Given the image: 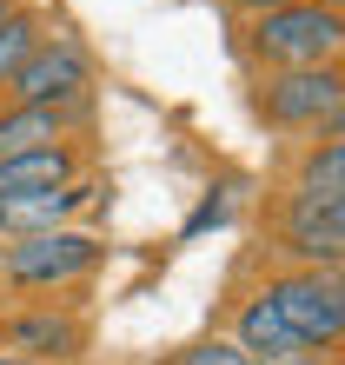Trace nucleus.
I'll list each match as a JSON object with an SVG mask.
<instances>
[{"label":"nucleus","mask_w":345,"mask_h":365,"mask_svg":"<svg viewBox=\"0 0 345 365\" xmlns=\"http://www.w3.org/2000/svg\"><path fill=\"white\" fill-rule=\"evenodd\" d=\"M240 53L252 73H292V67H339L345 53V7L339 0H306L240 20Z\"/></svg>","instance_id":"1"},{"label":"nucleus","mask_w":345,"mask_h":365,"mask_svg":"<svg viewBox=\"0 0 345 365\" xmlns=\"http://www.w3.org/2000/svg\"><path fill=\"white\" fill-rule=\"evenodd\" d=\"M100 266H106V240L86 226H60V232H34V240L0 246V286L14 299H67Z\"/></svg>","instance_id":"2"},{"label":"nucleus","mask_w":345,"mask_h":365,"mask_svg":"<svg viewBox=\"0 0 345 365\" xmlns=\"http://www.w3.org/2000/svg\"><path fill=\"white\" fill-rule=\"evenodd\" d=\"M252 113L272 133H339L345 120V73L339 67H292V73H252Z\"/></svg>","instance_id":"3"},{"label":"nucleus","mask_w":345,"mask_h":365,"mask_svg":"<svg viewBox=\"0 0 345 365\" xmlns=\"http://www.w3.org/2000/svg\"><path fill=\"white\" fill-rule=\"evenodd\" d=\"M272 312L306 352H339L345 346V279L339 272H306V266H272L266 279Z\"/></svg>","instance_id":"4"},{"label":"nucleus","mask_w":345,"mask_h":365,"mask_svg":"<svg viewBox=\"0 0 345 365\" xmlns=\"http://www.w3.org/2000/svg\"><path fill=\"white\" fill-rule=\"evenodd\" d=\"M93 346L80 299H14L0 306V352L34 359V365H80Z\"/></svg>","instance_id":"5"},{"label":"nucleus","mask_w":345,"mask_h":365,"mask_svg":"<svg viewBox=\"0 0 345 365\" xmlns=\"http://www.w3.org/2000/svg\"><path fill=\"white\" fill-rule=\"evenodd\" d=\"M93 53H86V40L47 27L40 34V47L20 60L14 87H7V106H80L93 100Z\"/></svg>","instance_id":"6"},{"label":"nucleus","mask_w":345,"mask_h":365,"mask_svg":"<svg viewBox=\"0 0 345 365\" xmlns=\"http://www.w3.org/2000/svg\"><path fill=\"white\" fill-rule=\"evenodd\" d=\"M279 266H306V272H339L345 266V206H312L292 192H272L266 212Z\"/></svg>","instance_id":"7"},{"label":"nucleus","mask_w":345,"mask_h":365,"mask_svg":"<svg viewBox=\"0 0 345 365\" xmlns=\"http://www.w3.org/2000/svg\"><path fill=\"white\" fill-rule=\"evenodd\" d=\"M100 200V180L86 173L73 186H53V192H20V200H0V246L7 240H34V232H60V226H80V212Z\"/></svg>","instance_id":"8"},{"label":"nucleus","mask_w":345,"mask_h":365,"mask_svg":"<svg viewBox=\"0 0 345 365\" xmlns=\"http://www.w3.org/2000/svg\"><path fill=\"white\" fill-rule=\"evenodd\" d=\"M93 126V100L80 106H7L0 100V160L40 153V146H67Z\"/></svg>","instance_id":"9"},{"label":"nucleus","mask_w":345,"mask_h":365,"mask_svg":"<svg viewBox=\"0 0 345 365\" xmlns=\"http://www.w3.org/2000/svg\"><path fill=\"white\" fill-rule=\"evenodd\" d=\"M226 339H232V346H240L252 365H286V359L306 352V346L286 332V319L272 312L266 286H246L240 299H232V326H226Z\"/></svg>","instance_id":"10"},{"label":"nucleus","mask_w":345,"mask_h":365,"mask_svg":"<svg viewBox=\"0 0 345 365\" xmlns=\"http://www.w3.org/2000/svg\"><path fill=\"white\" fill-rule=\"evenodd\" d=\"M93 173V153L80 140L67 146H40V153H14L0 160V200H20V192H53V186H73Z\"/></svg>","instance_id":"11"},{"label":"nucleus","mask_w":345,"mask_h":365,"mask_svg":"<svg viewBox=\"0 0 345 365\" xmlns=\"http://www.w3.org/2000/svg\"><path fill=\"white\" fill-rule=\"evenodd\" d=\"M279 192H292V200H312V206H345V140L339 133H312L299 146L292 173Z\"/></svg>","instance_id":"12"},{"label":"nucleus","mask_w":345,"mask_h":365,"mask_svg":"<svg viewBox=\"0 0 345 365\" xmlns=\"http://www.w3.org/2000/svg\"><path fill=\"white\" fill-rule=\"evenodd\" d=\"M40 34H47V14H40V7H27V0H20L7 20H0V100H7L14 73H20V60L40 47Z\"/></svg>","instance_id":"13"},{"label":"nucleus","mask_w":345,"mask_h":365,"mask_svg":"<svg viewBox=\"0 0 345 365\" xmlns=\"http://www.w3.org/2000/svg\"><path fill=\"white\" fill-rule=\"evenodd\" d=\"M166 365H252L240 346H232L226 332H206V339H192V346H180Z\"/></svg>","instance_id":"14"},{"label":"nucleus","mask_w":345,"mask_h":365,"mask_svg":"<svg viewBox=\"0 0 345 365\" xmlns=\"http://www.w3.org/2000/svg\"><path fill=\"white\" fill-rule=\"evenodd\" d=\"M232 20H259V14H279V7H306V0H226Z\"/></svg>","instance_id":"15"},{"label":"nucleus","mask_w":345,"mask_h":365,"mask_svg":"<svg viewBox=\"0 0 345 365\" xmlns=\"http://www.w3.org/2000/svg\"><path fill=\"white\" fill-rule=\"evenodd\" d=\"M286 365H339V352H299V359H286Z\"/></svg>","instance_id":"16"},{"label":"nucleus","mask_w":345,"mask_h":365,"mask_svg":"<svg viewBox=\"0 0 345 365\" xmlns=\"http://www.w3.org/2000/svg\"><path fill=\"white\" fill-rule=\"evenodd\" d=\"M0 365H34V359H14V352H0Z\"/></svg>","instance_id":"17"},{"label":"nucleus","mask_w":345,"mask_h":365,"mask_svg":"<svg viewBox=\"0 0 345 365\" xmlns=\"http://www.w3.org/2000/svg\"><path fill=\"white\" fill-rule=\"evenodd\" d=\"M14 7H20V0H0V20H7V14H14Z\"/></svg>","instance_id":"18"}]
</instances>
